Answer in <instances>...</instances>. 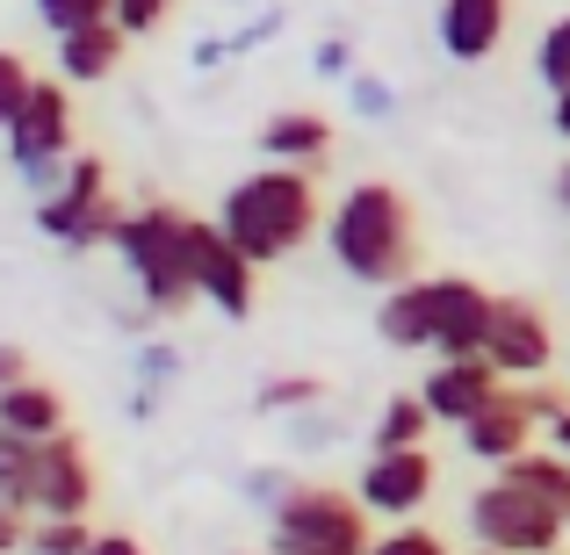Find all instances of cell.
<instances>
[{
  "mask_svg": "<svg viewBox=\"0 0 570 555\" xmlns=\"http://www.w3.org/2000/svg\"><path fill=\"white\" fill-rule=\"evenodd\" d=\"M376 333L397 354L433 347L441 361H470V354H484L491 333V289H476L470 275H412L397 289H383Z\"/></svg>",
  "mask_w": 570,
  "mask_h": 555,
  "instance_id": "6da1fadb",
  "label": "cell"
},
{
  "mask_svg": "<svg viewBox=\"0 0 570 555\" xmlns=\"http://www.w3.org/2000/svg\"><path fill=\"white\" fill-rule=\"evenodd\" d=\"M318 224H325V209H318V174L311 167H261L246 181H232L217 202V231L253 267H275L289 252H304Z\"/></svg>",
  "mask_w": 570,
  "mask_h": 555,
  "instance_id": "7a4b0ae2",
  "label": "cell"
},
{
  "mask_svg": "<svg viewBox=\"0 0 570 555\" xmlns=\"http://www.w3.org/2000/svg\"><path fill=\"white\" fill-rule=\"evenodd\" d=\"M325 246H333V260L347 267L354 281H368V289L412 281V267H419V217H412V202H404V188L354 181L333 209H325Z\"/></svg>",
  "mask_w": 570,
  "mask_h": 555,
  "instance_id": "3957f363",
  "label": "cell"
},
{
  "mask_svg": "<svg viewBox=\"0 0 570 555\" xmlns=\"http://www.w3.org/2000/svg\"><path fill=\"white\" fill-rule=\"evenodd\" d=\"M188 224L195 217H181L174 202H138L109 246L124 260V275L138 281V318H153V325H167L188 304H203L195 296V267H188Z\"/></svg>",
  "mask_w": 570,
  "mask_h": 555,
  "instance_id": "277c9868",
  "label": "cell"
},
{
  "mask_svg": "<svg viewBox=\"0 0 570 555\" xmlns=\"http://www.w3.org/2000/svg\"><path fill=\"white\" fill-rule=\"evenodd\" d=\"M368 505L333 484H289L267 513V555H368Z\"/></svg>",
  "mask_w": 570,
  "mask_h": 555,
  "instance_id": "5b68a950",
  "label": "cell"
},
{
  "mask_svg": "<svg viewBox=\"0 0 570 555\" xmlns=\"http://www.w3.org/2000/svg\"><path fill=\"white\" fill-rule=\"evenodd\" d=\"M124 217H130V209L116 202V188H109V167H101L95 152H72L66 181H58V188L37 202V231H43V238H58V246H72V252L116 246Z\"/></svg>",
  "mask_w": 570,
  "mask_h": 555,
  "instance_id": "8992f818",
  "label": "cell"
},
{
  "mask_svg": "<svg viewBox=\"0 0 570 555\" xmlns=\"http://www.w3.org/2000/svg\"><path fill=\"white\" fill-rule=\"evenodd\" d=\"M563 534H570V519L557 505L513 490L505 476L484 484V490H470V542L476 548H491V555H563Z\"/></svg>",
  "mask_w": 570,
  "mask_h": 555,
  "instance_id": "52a82bcc",
  "label": "cell"
},
{
  "mask_svg": "<svg viewBox=\"0 0 570 555\" xmlns=\"http://www.w3.org/2000/svg\"><path fill=\"white\" fill-rule=\"evenodd\" d=\"M484 361L505 383H542L557 368V325L534 296H491V333H484Z\"/></svg>",
  "mask_w": 570,
  "mask_h": 555,
  "instance_id": "ba28073f",
  "label": "cell"
},
{
  "mask_svg": "<svg viewBox=\"0 0 570 555\" xmlns=\"http://www.w3.org/2000/svg\"><path fill=\"white\" fill-rule=\"evenodd\" d=\"M188 267H195V296H203L217 318H253V296H261V267L246 260V252L232 246V238L217 231V217H195L188 224Z\"/></svg>",
  "mask_w": 570,
  "mask_h": 555,
  "instance_id": "9c48e42d",
  "label": "cell"
},
{
  "mask_svg": "<svg viewBox=\"0 0 570 555\" xmlns=\"http://www.w3.org/2000/svg\"><path fill=\"white\" fill-rule=\"evenodd\" d=\"M0 138H8V159H14L22 181L66 167V159H72V95L58 80H37V87H29V101H22V116H14Z\"/></svg>",
  "mask_w": 570,
  "mask_h": 555,
  "instance_id": "30bf717a",
  "label": "cell"
},
{
  "mask_svg": "<svg viewBox=\"0 0 570 555\" xmlns=\"http://www.w3.org/2000/svg\"><path fill=\"white\" fill-rule=\"evenodd\" d=\"M95 455H87L80 433H58V440H37V490H29V513L37 519H87L95 505Z\"/></svg>",
  "mask_w": 570,
  "mask_h": 555,
  "instance_id": "8fae6325",
  "label": "cell"
},
{
  "mask_svg": "<svg viewBox=\"0 0 570 555\" xmlns=\"http://www.w3.org/2000/svg\"><path fill=\"white\" fill-rule=\"evenodd\" d=\"M433 484H441V469H433L426 447H404V455H368V469L354 476V498L368 505V519H412L419 505L433 498Z\"/></svg>",
  "mask_w": 570,
  "mask_h": 555,
  "instance_id": "7c38bea8",
  "label": "cell"
},
{
  "mask_svg": "<svg viewBox=\"0 0 570 555\" xmlns=\"http://www.w3.org/2000/svg\"><path fill=\"white\" fill-rule=\"evenodd\" d=\"M499 389H505V375L491 368L484 354H470V361H433V375L419 383V397H426L433 426H470Z\"/></svg>",
  "mask_w": 570,
  "mask_h": 555,
  "instance_id": "4fadbf2b",
  "label": "cell"
},
{
  "mask_svg": "<svg viewBox=\"0 0 570 555\" xmlns=\"http://www.w3.org/2000/svg\"><path fill=\"white\" fill-rule=\"evenodd\" d=\"M505 22H513V0H441L433 37H441V51L455 58V66H484L505 43Z\"/></svg>",
  "mask_w": 570,
  "mask_h": 555,
  "instance_id": "5bb4252c",
  "label": "cell"
},
{
  "mask_svg": "<svg viewBox=\"0 0 570 555\" xmlns=\"http://www.w3.org/2000/svg\"><path fill=\"white\" fill-rule=\"evenodd\" d=\"M325 152H333V116L318 109H275L261 123V159L267 167H325Z\"/></svg>",
  "mask_w": 570,
  "mask_h": 555,
  "instance_id": "9a60e30c",
  "label": "cell"
},
{
  "mask_svg": "<svg viewBox=\"0 0 570 555\" xmlns=\"http://www.w3.org/2000/svg\"><path fill=\"white\" fill-rule=\"evenodd\" d=\"M124 51H130V37H124L116 22H101V29H80V37H58V80H66V87L116 80Z\"/></svg>",
  "mask_w": 570,
  "mask_h": 555,
  "instance_id": "2e32d148",
  "label": "cell"
},
{
  "mask_svg": "<svg viewBox=\"0 0 570 555\" xmlns=\"http://www.w3.org/2000/svg\"><path fill=\"white\" fill-rule=\"evenodd\" d=\"M0 426L8 433H22V440H58L66 433V397H58V383H14V389H0Z\"/></svg>",
  "mask_w": 570,
  "mask_h": 555,
  "instance_id": "e0dca14e",
  "label": "cell"
},
{
  "mask_svg": "<svg viewBox=\"0 0 570 555\" xmlns=\"http://www.w3.org/2000/svg\"><path fill=\"white\" fill-rule=\"evenodd\" d=\"M499 476H505L513 490H528V498L557 505V513L570 519V455H557V447H528V455H513Z\"/></svg>",
  "mask_w": 570,
  "mask_h": 555,
  "instance_id": "ac0fdd59",
  "label": "cell"
},
{
  "mask_svg": "<svg viewBox=\"0 0 570 555\" xmlns=\"http://www.w3.org/2000/svg\"><path fill=\"white\" fill-rule=\"evenodd\" d=\"M426 433H433L426 397H419V389H397V397H383L376 426H368V447H376V455H404V447H426Z\"/></svg>",
  "mask_w": 570,
  "mask_h": 555,
  "instance_id": "d6986e66",
  "label": "cell"
},
{
  "mask_svg": "<svg viewBox=\"0 0 570 555\" xmlns=\"http://www.w3.org/2000/svg\"><path fill=\"white\" fill-rule=\"evenodd\" d=\"M29 490H37V440L0 426V505L29 513Z\"/></svg>",
  "mask_w": 570,
  "mask_h": 555,
  "instance_id": "ffe728a7",
  "label": "cell"
},
{
  "mask_svg": "<svg viewBox=\"0 0 570 555\" xmlns=\"http://www.w3.org/2000/svg\"><path fill=\"white\" fill-rule=\"evenodd\" d=\"M37 22L51 37H80V29L116 22V0H37Z\"/></svg>",
  "mask_w": 570,
  "mask_h": 555,
  "instance_id": "44dd1931",
  "label": "cell"
},
{
  "mask_svg": "<svg viewBox=\"0 0 570 555\" xmlns=\"http://www.w3.org/2000/svg\"><path fill=\"white\" fill-rule=\"evenodd\" d=\"M253 404H261L267 418H275V412L296 418V412H311V404H325V383H318V375H267Z\"/></svg>",
  "mask_w": 570,
  "mask_h": 555,
  "instance_id": "7402d4cb",
  "label": "cell"
},
{
  "mask_svg": "<svg viewBox=\"0 0 570 555\" xmlns=\"http://www.w3.org/2000/svg\"><path fill=\"white\" fill-rule=\"evenodd\" d=\"M87 548H95L87 519H37L29 527V555H87Z\"/></svg>",
  "mask_w": 570,
  "mask_h": 555,
  "instance_id": "603a6c76",
  "label": "cell"
},
{
  "mask_svg": "<svg viewBox=\"0 0 570 555\" xmlns=\"http://www.w3.org/2000/svg\"><path fill=\"white\" fill-rule=\"evenodd\" d=\"M534 72H542L549 95H563V87H570V14H557V22H549L542 51H534Z\"/></svg>",
  "mask_w": 570,
  "mask_h": 555,
  "instance_id": "cb8c5ba5",
  "label": "cell"
},
{
  "mask_svg": "<svg viewBox=\"0 0 570 555\" xmlns=\"http://www.w3.org/2000/svg\"><path fill=\"white\" fill-rule=\"evenodd\" d=\"M368 555H448V542L433 527H419V519H397V527H383L368 542Z\"/></svg>",
  "mask_w": 570,
  "mask_h": 555,
  "instance_id": "d4e9b609",
  "label": "cell"
},
{
  "mask_svg": "<svg viewBox=\"0 0 570 555\" xmlns=\"http://www.w3.org/2000/svg\"><path fill=\"white\" fill-rule=\"evenodd\" d=\"M29 87H37V72H29V58H22V51H0V130H8L14 116H22Z\"/></svg>",
  "mask_w": 570,
  "mask_h": 555,
  "instance_id": "484cf974",
  "label": "cell"
},
{
  "mask_svg": "<svg viewBox=\"0 0 570 555\" xmlns=\"http://www.w3.org/2000/svg\"><path fill=\"white\" fill-rule=\"evenodd\" d=\"M138 375H145V389H138V404H130V412L145 418V412L159 404V389H174V375H181V354H174V347H145Z\"/></svg>",
  "mask_w": 570,
  "mask_h": 555,
  "instance_id": "4316f807",
  "label": "cell"
},
{
  "mask_svg": "<svg viewBox=\"0 0 570 555\" xmlns=\"http://www.w3.org/2000/svg\"><path fill=\"white\" fill-rule=\"evenodd\" d=\"M167 14H174V0H116V29L124 37H153Z\"/></svg>",
  "mask_w": 570,
  "mask_h": 555,
  "instance_id": "83f0119b",
  "label": "cell"
},
{
  "mask_svg": "<svg viewBox=\"0 0 570 555\" xmlns=\"http://www.w3.org/2000/svg\"><path fill=\"white\" fill-rule=\"evenodd\" d=\"M354 80V116H368V123H383L390 109H397V101H390V87L376 80V72H347Z\"/></svg>",
  "mask_w": 570,
  "mask_h": 555,
  "instance_id": "f1b7e54d",
  "label": "cell"
},
{
  "mask_svg": "<svg viewBox=\"0 0 570 555\" xmlns=\"http://www.w3.org/2000/svg\"><path fill=\"white\" fill-rule=\"evenodd\" d=\"M0 555H29V513L0 505Z\"/></svg>",
  "mask_w": 570,
  "mask_h": 555,
  "instance_id": "f546056e",
  "label": "cell"
},
{
  "mask_svg": "<svg viewBox=\"0 0 570 555\" xmlns=\"http://www.w3.org/2000/svg\"><path fill=\"white\" fill-rule=\"evenodd\" d=\"M311 66H318L325 80H333V72H354V43H347V37H325V43H318V58H311Z\"/></svg>",
  "mask_w": 570,
  "mask_h": 555,
  "instance_id": "4dcf8cb0",
  "label": "cell"
},
{
  "mask_svg": "<svg viewBox=\"0 0 570 555\" xmlns=\"http://www.w3.org/2000/svg\"><path fill=\"white\" fill-rule=\"evenodd\" d=\"M14 383H29V354L14 339H0V389H14Z\"/></svg>",
  "mask_w": 570,
  "mask_h": 555,
  "instance_id": "1f68e13d",
  "label": "cell"
},
{
  "mask_svg": "<svg viewBox=\"0 0 570 555\" xmlns=\"http://www.w3.org/2000/svg\"><path fill=\"white\" fill-rule=\"evenodd\" d=\"M289 440L296 447H325L333 440V418H289Z\"/></svg>",
  "mask_w": 570,
  "mask_h": 555,
  "instance_id": "d6a6232c",
  "label": "cell"
},
{
  "mask_svg": "<svg viewBox=\"0 0 570 555\" xmlns=\"http://www.w3.org/2000/svg\"><path fill=\"white\" fill-rule=\"evenodd\" d=\"M87 555H145V542H138V534H95Z\"/></svg>",
  "mask_w": 570,
  "mask_h": 555,
  "instance_id": "836d02e7",
  "label": "cell"
},
{
  "mask_svg": "<svg viewBox=\"0 0 570 555\" xmlns=\"http://www.w3.org/2000/svg\"><path fill=\"white\" fill-rule=\"evenodd\" d=\"M267 37H275V14H261V22H246V29L232 37V51H253V43H267Z\"/></svg>",
  "mask_w": 570,
  "mask_h": 555,
  "instance_id": "e575fe53",
  "label": "cell"
},
{
  "mask_svg": "<svg viewBox=\"0 0 570 555\" xmlns=\"http://www.w3.org/2000/svg\"><path fill=\"white\" fill-rule=\"evenodd\" d=\"M549 123H557V138L570 145V87H563V95H557V101H549Z\"/></svg>",
  "mask_w": 570,
  "mask_h": 555,
  "instance_id": "d590c367",
  "label": "cell"
},
{
  "mask_svg": "<svg viewBox=\"0 0 570 555\" xmlns=\"http://www.w3.org/2000/svg\"><path fill=\"white\" fill-rule=\"evenodd\" d=\"M549 447H557V455H570V412L557 418V426H549Z\"/></svg>",
  "mask_w": 570,
  "mask_h": 555,
  "instance_id": "8d00e7d4",
  "label": "cell"
},
{
  "mask_svg": "<svg viewBox=\"0 0 570 555\" xmlns=\"http://www.w3.org/2000/svg\"><path fill=\"white\" fill-rule=\"evenodd\" d=\"M557 209H570V152H563V167H557Z\"/></svg>",
  "mask_w": 570,
  "mask_h": 555,
  "instance_id": "74e56055",
  "label": "cell"
},
{
  "mask_svg": "<svg viewBox=\"0 0 570 555\" xmlns=\"http://www.w3.org/2000/svg\"><path fill=\"white\" fill-rule=\"evenodd\" d=\"M476 555H491V548H476Z\"/></svg>",
  "mask_w": 570,
  "mask_h": 555,
  "instance_id": "f35d334b",
  "label": "cell"
}]
</instances>
